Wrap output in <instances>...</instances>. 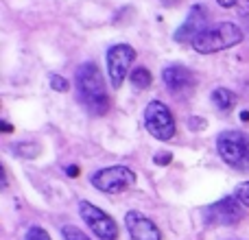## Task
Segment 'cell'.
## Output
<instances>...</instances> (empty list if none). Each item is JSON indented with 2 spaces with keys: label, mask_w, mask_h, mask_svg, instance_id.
Returning a JSON list of instances; mask_svg holds the SVG:
<instances>
[{
  "label": "cell",
  "mask_w": 249,
  "mask_h": 240,
  "mask_svg": "<svg viewBox=\"0 0 249 240\" xmlns=\"http://www.w3.org/2000/svg\"><path fill=\"white\" fill-rule=\"evenodd\" d=\"M74 81H77V92L83 107L92 116H105L109 109V96H107V90H105V81L99 66L92 64V61L81 64L77 68Z\"/></svg>",
  "instance_id": "1"
},
{
  "label": "cell",
  "mask_w": 249,
  "mask_h": 240,
  "mask_svg": "<svg viewBox=\"0 0 249 240\" xmlns=\"http://www.w3.org/2000/svg\"><path fill=\"white\" fill-rule=\"evenodd\" d=\"M241 42H243V31L234 22H219L214 26H208L193 42V48L197 52H201V55H210V52L232 48Z\"/></svg>",
  "instance_id": "2"
},
{
  "label": "cell",
  "mask_w": 249,
  "mask_h": 240,
  "mask_svg": "<svg viewBox=\"0 0 249 240\" xmlns=\"http://www.w3.org/2000/svg\"><path fill=\"white\" fill-rule=\"evenodd\" d=\"M216 151L221 159L234 171L249 172V136L245 131L228 129L216 137Z\"/></svg>",
  "instance_id": "3"
},
{
  "label": "cell",
  "mask_w": 249,
  "mask_h": 240,
  "mask_svg": "<svg viewBox=\"0 0 249 240\" xmlns=\"http://www.w3.org/2000/svg\"><path fill=\"white\" fill-rule=\"evenodd\" d=\"M92 186L96 190L105 194H118V192H124L127 188H131L136 184V172L127 166H107V168H101L96 171L94 175L90 177Z\"/></svg>",
  "instance_id": "4"
},
{
  "label": "cell",
  "mask_w": 249,
  "mask_h": 240,
  "mask_svg": "<svg viewBox=\"0 0 249 240\" xmlns=\"http://www.w3.org/2000/svg\"><path fill=\"white\" fill-rule=\"evenodd\" d=\"M144 127L153 137L168 142L175 136V118L162 101H151L144 107Z\"/></svg>",
  "instance_id": "5"
},
{
  "label": "cell",
  "mask_w": 249,
  "mask_h": 240,
  "mask_svg": "<svg viewBox=\"0 0 249 240\" xmlns=\"http://www.w3.org/2000/svg\"><path fill=\"white\" fill-rule=\"evenodd\" d=\"M79 214L90 227V232L101 240H116L118 238V225L109 214H105L101 207H96L90 201H79Z\"/></svg>",
  "instance_id": "6"
},
{
  "label": "cell",
  "mask_w": 249,
  "mask_h": 240,
  "mask_svg": "<svg viewBox=\"0 0 249 240\" xmlns=\"http://www.w3.org/2000/svg\"><path fill=\"white\" fill-rule=\"evenodd\" d=\"M133 59H136V51L129 44H116L109 46L107 51V77L114 90L123 86V81L129 77V68H131Z\"/></svg>",
  "instance_id": "7"
},
{
  "label": "cell",
  "mask_w": 249,
  "mask_h": 240,
  "mask_svg": "<svg viewBox=\"0 0 249 240\" xmlns=\"http://www.w3.org/2000/svg\"><path fill=\"white\" fill-rule=\"evenodd\" d=\"M241 219H243V206L234 197H225L203 210V221H206L208 225L225 227V225L238 223Z\"/></svg>",
  "instance_id": "8"
},
{
  "label": "cell",
  "mask_w": 249,
  "mask_h": 240,
  "mask_svg": "<svg viewBox=\"0 0 249 240\" xmlns=\"http://www.w3.org/2000/svg\"><path fill=\"white\" fill-rule=\"evenodd\" d=\"M162 81L175 96H188L197 87V79L184 66H166L162 70Z\"/></svg>",
  "instance_id": "9"
},
{
  "label": "cell",
  "mask_w": 249,
  "mask_h": 240,
  "mask_svg": "<svg viewBox=\"0 0 249 240\" xmlns=\"http://www.w3.org/2000/svg\"><path fill=\"white\" fill-rule=\"evenodd\" d=\"M208 11L203 4H195L193 11L188 13V17L184 20V24H179V29L175 31V42H195V39L199 37V35L203 33V31L208 29Z\"/></svg>",
  "instance_id": "10"
},
{
  "label": "cell",
  "mask_w": 249,
  "mask_h": 240,
  "mask_svg": "<svg viewBox=\"0 0 249 240\" xmlns=\"http://www.w3.org/2000/svg\"><path fill=\"white\" fill-rule=\"evenodd\" d=\"M124 227H127L131 240H162V232H160L158 225L149 216L140 214L136 210L124 214Z\"/></svg>",
  "instance_id": "11"
},
{
  "label": "cell",
  "mask_w": 249,
  "mask_h": 240,
  "mask_svg": "<svg viewBox=\"0 0 249 240\" xmlns=\"http://www.w3.org/2000/svg\"><path fill=\"white\" fill-rule=\"evenodd\" d=\"M212 103H214V107L219 109V112H232L234 105H236V94H234L232 90H228V87H216L214 92H212Z\"/></svg>",
  "instance_id": "12"
},
{
  "label": "cell",
  "mask_w": 249,
  "mask_h": 240,
  "mask_svg": "<svg viewBox=\"0 0 249 240\" xmlns=\"http://www.w3.org/2000/svg\"><path fill=\"white\" fill-rule=\"evenodd\" d=\"M151 81H153V77H151V72L146 68H133L131 74H129V83H131L133 90H146V87L151 86Z\"/></svg>",
  "instance_id": "13"
},
{
  "label": "cell",
  "mask_w": 249,
  "mask_h": 240,
  "mask_svg": "<svg viewBox=\"0 0 249 240\" xmlns=\"http://www.w3.org/2000/svg\"><path fill=\"white\" fill-rule=\"evenodd\" d=\"M39 144H33V142H20V144H13V153L22 155V157H35V155H39Z\"/></svg>",
  "instance_id": "14"
},
{
  "label": "cell",
  "mask_w": 249,
  "mask_h": 240,
  "mask_svg": "<svg viewBox=\"0 0 249 240\" xmlns=\"http://www.w3.org/2000/svg\"><path fill=\"white\" fill-rule=\"evenodd\" d=\"M234 199L241 203L243 207H249V181H243L234 188Z\"/></svg>",
  "instance_id": "15"
},
{
  "label": "cell",
  "mask_w": 249,
  "mask_h": 240,
  "mask_svg": "<svg viewBox=\"0 0 249 240\" xmlns=\"http://www.w3.org/2000/svg\"><path fill=\"white\" fill-rule=\"evenodd\" d=\"M61 236H64V240H90L81 229L74 227V225H64V227H61Z\"/></svg>",
  "instance_id": "16"
},
{
  "label": "cell",
  "mask_w": 249,
  "mask_h": 240,
  "mask_svg": "<svg viewBox=\"0 0 249 240\" xmlns=\"http://www.w3.org/2000/svg\"><path fill=\"white\" fill-rule=\"evenodd\" d=\"M24 240H51V236H48V232L44 227H39V225H33V227L26 232V238Z\"/></svg>",
  "instance_id": "17"
},
{
  "label": "cell",
  "mask_w": 249,
  "mask_h": 240,
  "mask_svg": "<svg viewBox=\"0 0 249 240\" xmlns=\"http://www.w3.org/2000/svg\"><path fill=\"white\" fill-rule=\"evenodd\" d=\"M51 87L57 92H68V81H66L64 77H59V74H51Z\"/></svg>",
  "instance_id": "18"
},
{
  "label": "cell",
  "mask_w": 249,
  "mask_h": 240,
  "mask_svg": "<svg viewBox=\"0 0 249 240\" xmlns=\"http://www.w3.org/2000/svg\"><path fill=\"white\" fill-rule=\"evenodd\" d=\"M188 129L190 131H201V129H206V120L203 118H188Z\"/></svg>",
  "instance_id": "19"
},
{
  "label": "cell",
  "mask_w": 249,
  "mask_h": 240,
  "mask_svg": "<svg viewBox=\"0 0 249 240\" xmlns=\"http://www.w3.org/2000/svg\"><path fill=\"white\" fill-rule=\"evenodd\" d=\"M171 159H173L171 153H158V155L153 157V162L160 164V166H166V164H171Z\"/></svg>",
  "instance_id": "20"
},
{
  "label": "cell",
  "mask_w": 249,
  "mask_h": 240,
  "mask_svg": "<svg viewBox=\"0 0 249 240\" xmlns=\"http://www.w3.org/2000/svg\"><path fill=\"white\" fill-rule=\"evenodd\" d=\"M216 2L221 4V7H225V9H230V7H234V4L238 2V0H216Z\"/></svg>",
  "instance_id": "21"
},
{
  "label": "cell",
  "mask_w": 249,
  "mask_h": 240,
  "mask_svg": "<svg viewBox=\"0 0 249 240\" xmlns=\"http://www.w3.org/2000/svg\"><path fill=\"white\" fill-rule=\"evenodd\" d=\"M181 0H162V4L164 7H175V4H179Z\"/></svg>",
  "instance_id": "22"
},
{
  "label": "cell",
  "mask_w": 249,
  "mask_h": 240,
  "mask_svg": "<svg viewBox=\"0 0 249 240\" xmlns=\"http://www.w3.org/2000/svg\"><path fill=\"white\" fill-rule=\"evenodd\" d=\"M77 172H79V171H77V168H74V166H72V168H68V175H72V177H77Z\"/></svg>",
  "instance_id": "23"
},
{
  "label": "cell",
  "mask_w": 249,
  "mask_h": 240,
  "mask_svg": "<svg viewBox=\"0 0 249 240\" xmlns=\"http://www.w3.org/2000/svg\"><path fill=\"white\" fill-rule=\"evenodd\" d=\"M2 131H11V124H9V122H2Z\"/></svg>",
  "instance_id": "24"
}]
</instances>
